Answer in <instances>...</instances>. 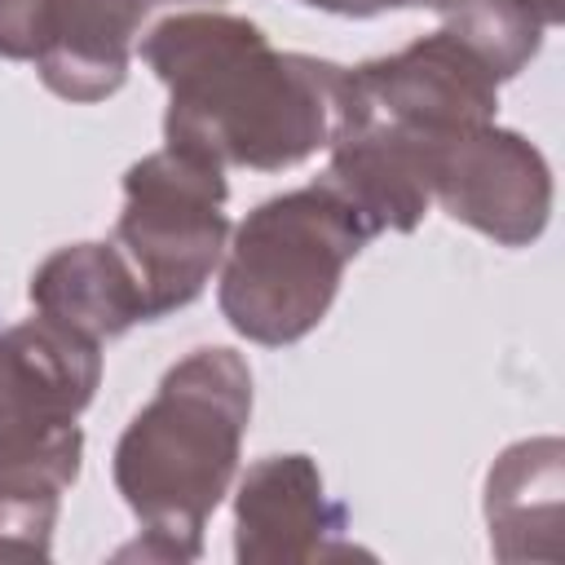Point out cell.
Returning a JSON list of instances; mask_svg holds the SVG:
<instances>
[{
    "label": "cell",
    "instance_id": "10",
    "mask_svg": "<svg viewBox=\"0 0 565 565\" xmlns=\"http://www.w3.org/2000/svg\"><path fill=\"white\" fill-rule=\"evenodd\" d=\"M31 305L97 344L150 322L146 291L115 243H71L44 256L31 274Z\"/></svg>",
    "mask_w": 565,
    "mask_h": 565
},
{
    "label": "cell",
    "instance_id": "5",
    "mask_svg": "<svg viewBox=\"0 0 565 565\" xmlns=\"http://www.w3.org/2000/svg\"><path fill=\"white\" fill-rule=\"evenodd\" d=\"M225 199V168L172 146L124 172V207L110 243L132 265L150 322L185 309L207 287L230 238Z\"/></svg>",
    "mask_w": 565,
    "mask_h": 565
},
{
    "label": "cell",
    "instance_id": "9",
    "mask_svg": "<svg viewBox=\"0 0 565 565\" xmlns=\"http://www.w3.org/2000/svg\"><path fill=\"white\" fill-rule=\"evenodd\" d=\"M154 0H44L35 71L66 102H102L128 79L132 40Z\"/></svg>",
    "mask_w": 565,
    "mask_h": 565
},
{
    "label": "cell",
    "instance_id": "12",
    "mask_svg": "<svg viewBox=\"0 0 565 565\" xmlns=\"http://www.w3.org/2000/svg\"><path fill=\"white\" fill-rule=\"evenodd\" d=\"M486 66L490 75L503 84L516 71H525L539 49H543V31L525 9H516L512 0H455L446 9V22Z\"/></svg>",
    "mask_w": 565,
    "mask_h": 565
},
{
    "label": "cell",
    "instance_id": "2",
    "mask_svg": "<svg viewBox=\"0 0 565 565\" xmlns=\"http://www.w3.org/2000/svg\"><path fill=\"white\" fill-rule=\"evenodd\" d=\"M252 419V371L225 344H203L172 362L154 397L115 441V490L141 521L119 556L194 561L203 525L225 499Z\"/></svg>",
    "mask_w": 565,
    "mask_h": 565
},
{
    "label": "cell",
    "instance_id": "1",
    "mask_svg": "<svg viewBox=\"0 0 565 565\" xmlns=\"http://www.w3.org/2000/svg\"><path fill=\"white\" fill-rule=\"evenodd\" d=\"M168 88L163 141L216 168L282 172L331 141L344 66L282 53L234 13H172L141 40Z\"/></svg>",
    "mask_w": 565,
    "mask_h": 565
},
{
    "label": "cell",
    "instance_id": "17",
    "mask_svg": "<svg viewBox=\"0 0 565 565\" xmlns=\"http://www.w3.org/2000/svg\"><path fill=\"white\" fill-rule=\"evenodd\" d=\"M212 4H216V0H212Z\"/></svg>",
    "mask_w": 565,
    "mask_h": 565
},
{
    "label": "cell",
    "instance_id": "6",
    "mask_svg": "<svg viewBox=\"0 0 565 565\" xmlns=\"http://www.w3.org/2000/svg\"><path fill=\"white\" fill-rule=\"evenodd\" d=\"M340 110L371 115L424 141H450L477 124H494L499 79L450 26H437L388 57L344 66Z\"/></svg>",
    "mask_w": 565,
    "mask_h": 565
},
{
    "label": "cell",
    "instance_id": "7",
    "mask_svg": "<svg viewBox=\"0 0 565 565\" xmlns=\"http://www.w3.org/2000/svg\"><path fill=\"white\" fill-rule=\"evenodd\" d=\"M433 199L503 247H530L552 216V168L521 132L477 124L437 154Z\"/></svg>",
    "mask_w": 565,
    "mask_h": 565
},
{
    "label": "cell",
    "instance_id": "15",
    "mask_svg": "<svg viewBox=\"0 0 565 565\" xmlns=\"http://www.w3.org/2000/svg\"><path fill=\"white\" fill-rule=\"evenodd\" d=\"M309 9H322V13H340V18H375L384 9H437L446 13L455 0H300Z\"/></svg>",
    "mask_w": 565,
    "mask_h": 565
},
{
    "label": "cell",
    "instance_id": "16",
    "mask_svg": "<svg viewBox=\"0 0 565 565\" xmlns=\"http://www.w3.org/2000/svg\"><path fill=\"white\" fill-rule=\"evenodd\" d=\"M516 9H525L539 26H556L565 18V0H512Z\"/></svg>",
    "mask_w": 565,
    "mask_h": 565
},
{
    "label": "cell",
    "instance_id": "14",
    "mask_svg": "<svg viewBox=\"0 0 565 565\" xmlns=\"http://www.w3.org/2000/svg\"><path fill=\"white\" fill-rule=\"evenodd\" d=\"M44 0H0V57L31 62L40 49Z\"/></svg>",
    "mask_w": 565,
    "mask_h": 565
},
{
    "label": "cell",
    "instance_id": "8",
    "mask_svg": "<svg viewBox=\"0 0 565 565\" xmlns=\"http://www.w3.org/2000/svg\"><path fill=\"white\" fill-rule=\"evenodd\" d=\"M344 508L327 499L309 455L256 459L234 499V556L243 565H309L358 552L344 539Z\"/></svg>",
    "mask_w": 565,
    "mask_h": 565
},
{
    "label": "cell",
    "instance_id": "3",
    "mask_svg": "<svg viewBox=\"0 0 565 565\" xmlns=\"http://www.w3.org/2000/svg\"><path fill=\"white\" fill-rule=\"evenodd\" d=\"M375 234L327 177L265 199L225 243L216 287L225 322L256 344H296L327 318L344 265Z\"/></svg>",
    "mask_w": 565,
    "mask_h": 565
},
{
    "label": "cell",
    "instance_id": "4",
    "mask_svg": "<svg viewBox=\"0 0 565 565\" xmlns=\"http://www.w3.org/2000/svg\"><path fill=\"white\" fill-rule=\"evenodd\" d=\"M102 384V344L35 313L0 331V490L62 499L84 459L79 415Z\"/></svg>",
    "mask_w": 565,
    "mask_h": 565
},
{
    "label": "cell",
    "instance_id": "13",
    "mask_svg": "<svg viewBox=\"0 0 565 565\" xmlns=\"http://www.w3.org/2000/svg\"><path fill=\"white\" fill-rule=\"evenodd\" d=\"M62 499L0 490V556H49Z\"/></svg>",
    "mask_w": 565,
    "mask_h": 565
},
{
    "label": "cell",
    "instance_id": "11",
    "mask_svg": "<svg viewBox=\"0 0 565 565\" xmlns=\"http://www.w3.org/2000/svg\"><path fill=\"white\" fill-rule=\"evenodd\" d=\"M565 446L530 437L508 446L486 472V525L499 561H561Z\"/></svg>",
    "mask_w": 565,
    "mask_h": 565
}]
</instances>
